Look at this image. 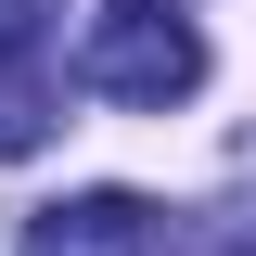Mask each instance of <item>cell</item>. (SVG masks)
Instances as JSON below:
<instances>
[{
  "mask_svg": "<svg viewBox=\"0 0 256 256\" xmlns=\"http://www.w3.org/2000/svg\"><path fill=\"white\" fill-rule=\"evenodd\" d=\"M77 77H90L102 102H192L205 90V26H192L180 0H102L90 38H77Z\"/></svg>",
  "mask_w": 256,
  "mask_h": 256,
  "instance_id": "6da1fadb",
  "label": "cell"
},
{
  "mask_svg": "<svg viewBox=\"0 0 256 256\" xmlns=\"http://www.w3.org/2000/svg\"><path fill=\"white\" fill-rule=\"evenodd\" d=\"M154 244H166V218L141 192H64L26 218V256H154Z\"/></svg>",
  "mask_w": 256,
  "mask_h": 256,
  "instance_id": "7a4b0ae2",
  "label": "cell"
},
{
  "mask_svg": "<svg viewBox=\"0 0 256 256\" xmlns=\"http://www.w3.org/2000/svg\"><path fill=\"white\" fill-rule=\"evenodd\" d=\"M52 116H64L52 52H38V38H0V166H13V154H38V141H52Z\"/></svg>",
  "mask_w": 256,
  "mask_h": 256,
  "instance_id": "3957f363",
  "label": "cell"
},
{
  "mask_svg": "<svg viewBox=\"0 0 256 256\" xmlns=\"http://www.w3.org/2000/svg\"><path fill=\"white\" fill-rule=\"evenodd\" d=\"M38 13H52V0H0V38H38Z\"/></svg>",
  "mask_w": 256,
  "mask_h": 256,
  "instance_id": "277c9868",
  "label": "cell"
}]
</instances>
